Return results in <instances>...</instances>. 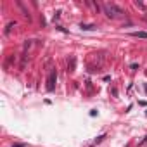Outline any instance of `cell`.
Here are the masks:
<instances>
[{
	"label": "cell",
	"instance_id": "obj_1",
	"mask_svg": "<svg viewBox=\"0 0 147 147\" xmlns=\"http://www.w3.org/2000/svg\"><path fill=\"white\" fill-rule=\"evenodd\" d=\"M102 9H104V12H106V16L111 17V19H116V17H119V16L123 14V9L118 7V5H114V4H104Z\"/></svg>",
	"mask_w": 147,
	"mask_h": 147
},
{
	"label": "cell",
	"instance_id": "obj_5",
	"mask_svg": "<svg viewBox=\"0 0 147 147\" xmlns=\"http://www.w3.org/2000/svg\"><path fill=\"white\" fill-rule=\"evenodd\" d=\"M14 26H16V21H10L9 24H7V28H5V33H10V29L14 28Z\"/></svg>",
	"mask_w": 147,
	"mask_h": 147
},
{
	"label": "cell",
	"instance_id": "obj_2",
	"mask_svg": "<svg viewBox=\"0 0 147 147\" xmlns=\"http://www.w3.org/2000/svg\"><path fill=\"white\" fill-rule=\"evenodd\" d=\"M56 81H57V73H56V69H52L49 73V78H47V90L49 92H52L56 88Z\"/></svg>",
	"mask_w": 147,
	"mask_h": 147
},
{
	"label": "cell",
	"instance_id": "obj_4",
	"mask_svg": "<svg viewBox=\"0 0 147 147\" xmlns=\"http://www.w3.org/2000/svg\"><path fill=\"white\" fill-rule=\"evenodd\" d=\"M81 29H85V31H92V29H95V26H94V24H83V23H81Z\"/></svg>",
	"mask_w": 147,
	"mask_h": 147
},
{
	"label": "cell",
	"instance_id": "obj_9",
	"mask_svg": "<svg viewBox=\"0 0 147 147\" xmlns=\"http://www.w3.org/2000/svg\"><path fill=\"white\" fill-rule=\"evenodd\" d=\"M145 116H147V111H145Z\"/></svg>",
	"mask_w": 147,
	"mask_h": 147
},
{
	"label": "cell",
	"instance_id": "obj_6",
	"mask_svg": "<svg viewBox=\"0 0 147 147\" xmlns=\"http://www.w3.org/2000/svg\"><path fill=\"white\" fill-rule=\"evenodd\" d=\"M104 138H106V135H100V137H97V138H95V144H99V142H102Z\"/></svg>",
	"mask_w": 147,
	"mask_h": 147
},
{
	"label": "cell",
	"instance_id": "obj_7",
	"mask_svg": "<svg viewBox=\"0 0 147 147\" xmlns=\"http://www.w3.org/2000/svg\"><path fill=\"white\" fill-rule=\"evenodd\" d=\"M12 147H26L24 144H16V145H12Z\"/></svg>",
	"mask_w": 147,
	"mask_h": 147
},
{
	"label": "cell",
	"instance_id": "obj_3",
	"mask_svg": "<svg viewBox=\"0 0 147 147\" xmlns=\"http://www.w3.org/2000/svg\"><path fill=\"white\" fill-rule=\"evenodd\" d=\"M132 36H137V38H147V31H133Z\"/></svg>",
	"mask_w": 147,
	"mask_h": 147
},
{
	"label": "cell",
	"instance_id": "obj_8",
	"mask_svg": "<svg viewBox=\"0 0 147 147\" xmlns=\"http://www.w3.org/2000/svg\"><path fill=\"white\" fill-rule=\"evenodd\" d=\"M145 142H147V137H145V138H144V142H142V144H145Z\"/></svg>",
	"mask_w": 147,
	"mask_h": 147
}]
</instances>
